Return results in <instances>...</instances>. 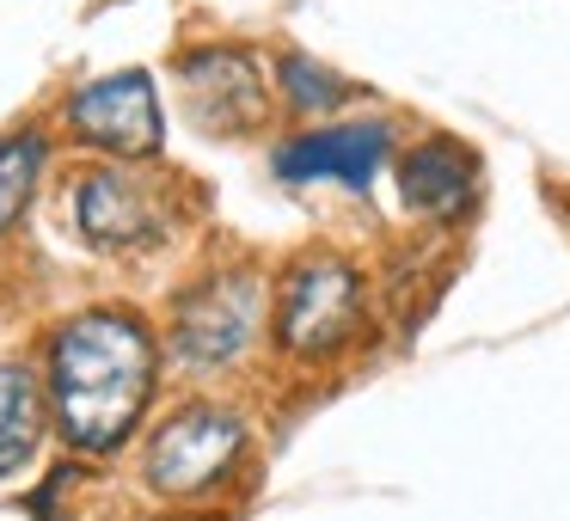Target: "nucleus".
Instances as JSON below:
<instances>
[{
  "label": "nucleus",
  "mask_w": 570,
  "mask_h": 521,
  "mask_svg": "<svg viewBox=\"0 0 570 521\" xmlns=\"http://www.w3.org/2000/svg\"><path fill=\"white\" fill-rule=\"evenodd\" d=\"M246 448V423L227 405H185L154 430L148 442V484L160 497H203L227 479Z\"/></svg>",
  "instance_id": "nucleus-3"
},
{
  "label": "nucleus",
  "mask_w": 570,
  "mask_h": 521,
  "mask_svg": "<svg viewBox=\"0 0 570 521\" xmlns=\"http://www.w3.org/2000/svg\"><path fill=\"white\" fill-rule=\"evenodd\" d=\"M362 332V276L332 252H313L276 288V337L288 356L320 362L337 356Z\"/></svg>",
  "instance_id": "nucleus-2"
},
{
  "label": "nucleus",
  "mask_w": 570,
  "mask_h": 521,
  "mask_svg": "<svg viewBox=\"0 0 570 521\" xmlns=\"http://www.w3.org/2000/svg\"><path fill=\"white\" fill-rule=\"evenodd\" d=\"M258 301L264 283L252 271H215L209 283H197L185 301H178L173 320V356L185 368H222L258 332Z\"/></svg>",
  "instance_id": "nucleus-4"
},
{
  "label": "nucleus",
  "mask_w": 570,
  "mask_h": 521,
  "mask_svg": "<svg viewBox=\"0 0 570 521\" xmlns=\"http://www.w3.org/2000/svg\"><path fill=\"white\" fill-rule=\"evenodd\" d=\"M178 87L185 105L209 136H246L264 124L271 111V87H264V68L246 50H190L178 62Z\"/></svg>",
  "instance_id": "nucleus-6"
},
{
  "label": "nucleus",
  "mask_w": 570,
  "mask_h": 521,
  "mask_svg": "<svg viewBox=\"0 0 570 521\" xmlns=\"http://www.w3.org/2000/svg\"><path fill=\"white\" fill-rule=\"evenodd\" d=\"M399 190H405V203L417 215H430V222H460V215L472 209V190H479V166H472V154L460 148V141L435 136V141H417V148L405 154Z\"/></svg>",
  "instance_id": "nucleus-9"
},
{
  "label": "nucleus",
  "mask_w": 570,
  "mask_h": 521,
  "mask_svg": "<svg viewBox=\"0 0 570 521\" xmlns=\"http://www.w3.org/2000/svg\"><path fill=\"white\" fill-rule=\"evenodd\" d=\"M283 87H288V105H295V111H332V105L344 99V80L325 75L307 56H283Z\"/></svg>",
  "instance_id": "nucleus-12"
},
{
  "label": "nucleus",
  "mask_w": 570,
  "mask_h": 521,
  "mask_svg": "<svg viewBox=\"0 0 570 521\" xmlns=\"http://www.w3.org/2000/svg\"><path fill=\"white\" fill-rule=\"evenodd\" d=\"M160 350L136 313L92 307L50 337V399L62 435L87 454H117L141 423Z\"/></svg>",
  "instance_id": "nucleus-1"
},
{
  "label": "nucleus",
  "mask_w": 570,
  "mask_h": 521,
  "mask_svg": "<svg viewBox=\"0 0 570 521\" xmlns=\"http://www.w3.org/2000/svg\"><path fill=\"white\" fill-rule=\"evenodd\" d=\"M43 154H50V141H43L38 129L0 141V234L26 215L31 185H38V173H43Z\"/></svg>",
  "instance_id": "nucleus-11"
},
{
  "label": "nucleus",
  "mask_w": 570,
  "mask_h": 521,
  "mask_svg": "<svg viewBox=\"0 0 570 521\" xmlns=\"http://www.w3.org/2000/svg\"><path fill=\"white\" fill-rule=\"evenodd\" d=\"M43 435V393L26 362H0V479L26 466Z\"/></svg>",
  "instance_id": "nucleus-10"
},
{
  "label": "nucleus",
  "mask_w": 570,
  "mask_h": 521,
  "mask_svg": "<svg viewBox=\"0 0 570 521\" xmlns=\"http://www.w3.org/2000/svg\"><path fill=\"white\" fill-rule=\"evenodd\" d=\"M68 129L87 148H105L117 160H154L166 141L160 99H154V80L141 68H124V75H105L92 87H80L68 99Z\"/></svg>",
  "instance_id": "nucleus-5"
},
{
  "label": "nucleus",
  "mask_w": 570,
  "mask_h": 521,
  "mask_svg": "<svg viewBox=\"0 0 570 521\" xmlns=\"http://www.w3.org/2000/svg\"><path fill=\"white\" fill-rule=\"evenodd\" d=\"M386 124H337L320 129V136H301L276 154V178L288 185H313V178H337V185L362 190L386 160Z\"/></svg>",
  "instance_id": "nucleus-8"
},
{
  "label": "nucleus",
  "mask_w": 570,
  "mask_h": 521,
  "mask_svg": "<svg viewBox=\"0 0 570 521\" xmlns=\"http://www.w3.org/2000/svg\"><path fill=\"white\" fill-rule=\"evenodd\" d=\"M75 227L105 252H136L166 234V203L124 166H92L75 178Z\"/></svg>",
  "instance_id": "nucleus-7"
}]
</instances>
